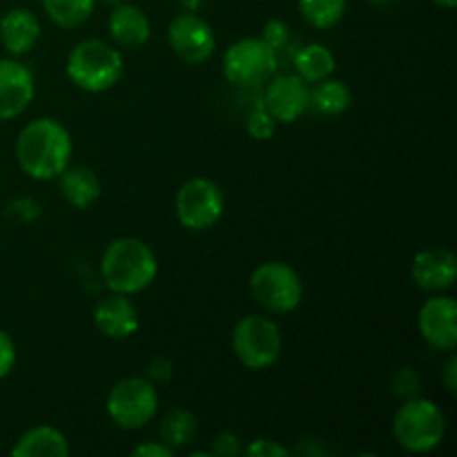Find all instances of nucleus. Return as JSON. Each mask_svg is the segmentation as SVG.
Instances as JSON below:
<instances>
[{
  "label": "nucleus",
  "mask_w": 457,
  "mask_h": 457,
  "mask_svg": "<svg viewBox=\"0 0 457 457\" xmlns=\"http://www.w3.org/2000/svg\"><path fill=\"white\" fill-rule=\"evenodd\" d=\"M393 436L409 453H428L437 449L446 436L445 411L427 397H411L393 418Z\"/></svg>",
  "instance_id": "4"
},
{
  "label": "nucleus",
  "mask_w": 457,
  "mask_h": 457,
  "mask_svg": "<svg viewBox=\"0 0 457 457\" xmlns=\"http://www.w3.org/2000/svg\"><path fill=\"white\" fill-rule=\"evenodd\" d=\"M250 293L263 311L286 315L303 302V281L288 263L266 262L250 275Z\"/></svg>",
  "instance_id": "6"
},
{
  "label": "nucleus",
  "mask_w": 457,
  "mask_h": 457,
  "mask_svg": "<svg viewBox=\"0 0 457 457\" xmlns=\"http://www.w3.org/2000/svg\"><path fill=\"white\" fill-rule=\"evenodd\" d=\"M212 453L219 457H237L244 453V446L237 433L232 431H221L214 436L212 440Z\"/></svg>",
  "instance_id": "28"
},
{
  "label": "nucleus",
  "mask_w": 457,
  "mask_h": 457,
  "mask_svg": "<svg viewBox=\"0 0 457 457\" xmlns=\"http://www.w3.org/2000/svg\"><path fill=\"white\" fill-rule=\"evenodd\" d=\"M433 3L440 4V7H445V9H453L457 4V0H433Z\"/></svg>",
  "instance_id": "36"
},
{
  "label": "nucleus",
  "mask_w": 457,
  "mask_h": 457,
  "mask_svg": "<svg viewBox=\"0 0 457 457\" xmlns=\"http://www.w3.org/2000/svg\"><path fill=\"white\" fill-rule=\"evenodd\" d=\"M70 440L58 428L40 424L22 433L13 445V457H67L70 455Z\"/></svg>",
  "instance_id": "19"
},
{
  "label": "nucleus",
  "mask_w": 457,
  "mask_h": 457,
  "mask_svg": "<svg viewBox=\"0 0 457 457\" xmlns=\"http://www.w3.org/2000/svg\"><path fill=\"white\" fill-rule=\"evenodd\" d=\"M134 457H172L174 449L168 446L165 442H145V445H138L132 449Z\"/></svg>",
  "instance_id": "32"
},
{
  "label": "nucleus",
  "mask_w": 457,
  "mask_h": 457,
  "mask_svg": "<svg viewBox=\"0 0 457 457\" xmlns=\"http://www.w3.org/2000/svg\"><path fill=\"white\" fill-rule=\"evenodd\" d=\"M12 208H13V212L21 214L22 219L38 217V204H36L34 199H18Z\"/></svg>",
  "instance_id": "34"
},
{
  "label": "nucleus",
  "mask_w": 457,
  "mask_h": 457,
  "mask_svg": "<svg viewBox=\"0 0 457 457\" xmlns=\"http://www.w3.org/2000/svg\"><path fill=\"white\" fill-rule=\"evenodd\" d=\"M40 38V21L25 7H13L0 18V43L9 56L29 54Z\"/></svg>",
  "instance_id": "16"
},
{
  "label": "nucleus",
  "mask_w": 457,
  "mask_h": 457,
  "mask_svg": "<svg viewBox=\"0 0 457 457\" xmlns=\"http://www.w3.org/2000/svg\"><path fill=\"white\" fill-rule=\"evenodd\" d=\"M94 326L110 339H128L138 330V311L128 295L112 293L94 308Z\"/></svg>",
  "instance_id": "15"
},
{
  "label": "nucleus",
  "mask_w": 457,
  "mask_h": 457,
  "mask_svg": "<svg viewBox=\"0 0 457 457\" xmlns=\"http://www.w3.org/2000/svg\"><path fill=\"white\" fill-rule=\"evenodd\" d=\"M36 80L29 67L18 58H0V120H12L29 107Z\"/></svg>",
  "instance_id": "13"
},
{
  "label": "nucleus",
  "mask_w": 457,
  "mask_h": 457,
  "mask_svg": "<svg viewBox=\"0 0 457 457\" xmlns=\"http://www.w3.org/2000/svg\"><path fill=\"white\" fill-rule=\"evenodd\" d=\"M413 284L424 293H445L457 279V259L446 248H428L415 254L411 268Z\"/></svg>",
  "instance_id": "14"
},
{
  "label": "nucleus",
  "mask_w": 457,
  "mask_h": 457,
  "mask_svg": "<svg viewBox=\"0 0 457 457\" xmlns=\"http://www.w3.org/2000/svg\"><path fill=\"white\" fill-rule=\"evenodd\" d=\"M232 351L250 370H266L275 364L284 351L281 330L270 317L248 315L232 328Z\"/></svg>",
  "instance_id": "5"
},
{
  "label": "nucleus",
  "mask_w": 457,
  "mask_h": 457,
  "mask_svg": "<svg viewBox=\"0 0 457 457\" xmlns=\"http://www.w3.org/2000/svg\"><path fill=\"white\" fill-rule=\"evenodd\" d=\"M418 330L424 342L442 353L455 351L457 346V302L453 297L437 293L428 297L418 312Z\"/></svg>",
  "instance_id": "11"
},
{
  "label": "nucleus",
  "mask_w": 457,
  "mask_h": 457,
  "mask_svg": "<svg viewBox=\"0 0 457 457\" xmlns=\"http://www.w3.org/2000/svg\"><path fill=\"white\" fill-rule=\"evenodd\" d=\"M262 38L266 40L275 52H279V49H284L290 40L288 22L279 21V18H272V21H268L266 25H263Z\"/></svg>",
  "instance_id": "27"
},
{
  "label": "nucleus",
  "mask_w": 457,
  "mask_h": 457,
  "mask_svg": "<svg viewBox=\"0 0 457 457\" xmlns=\"http://www.w3.org/2000/svg\"><path fill=\"white\" fill-rule=\"evenodd\" d=\"M370 3L373 4H393V3H397V0H370Z\"/></svg>",
  "instance_id": "39"
},
{
  "label": "nucleus",
  "mask_w": 457,
  "mask_h": 457,
  "mask_svg": "<svg viewBox=\"0 0 457 457\" xmlns=\"http://www.w3.org/2000/svg\"><path fill=\"white\" fill-rule=\"evenodd\" d=\"M107 29H110V36L116 47L125 49L141 47V45H145L150 40L152 34L150 18L145 16V12L141 7H137V4L125 3V0L112 7Z\"/></svg>",
  "instance_id": "17"
},
{
  "label": "nucleus",
  "mask_w": 457,
  "mask_h": 457,
  "mask_svg": "<svg viewBox=\"0 0 457 457\" xmlns=\"http://www.w3.org/2000/svg\"><path fill=\"white\" fill-rule=\"evenodd\" d=\"M277 52L262 36L235 40L221 61L223 76L237 87H259L268 83L277 74Z\"/></svg>",
  "instance_id": "7"
},
{
  "label": "nucleus",
  "mask_w": 457,
  "mask_h": 457,
  "mask_svg": "<svg viewBox=\"0 0 457 457\" xmlns=\"http://www.w3.org/2000/svg\"><path fill=\"white\" fill-rule=\"evenodd\" d=\"M107 415L123 431H138L154 420L159 411V391L147 378H125L107 395Z\"/></svg>",
  "instance_id": "8"
},
{
  "label": "nucleus",
  "mask_w": 457,
  "mask_h": 457,
  "mask_svg": "<svg viewBox=\"0 0 457 457\" xmlns=\"http://www.w3.org/2000/svg\"><path fill=\"white\" fill-rule=\"evenodd\" d=\"M353 92L344 80L328 79L312 83L311 87V105L308 110L317 112L320 116H339L351 107Z\"/></svg>",
  "instance_id": "20"
},
{
  "label": "nucleus",
  "mask_w": 457,
  "mask_h": 457,
  "mask_svg": "<svg viewBox=\"0 0 457 457\" xmlns=\"http://www.w3.org/2000/svg\"><path fill=\"white\" fill-rule=\"evenodd\" d=\"M74 143L70 129L56 119H34L16 138V161L34 181H52L70 165Z\"/></svg>",
  "instance_id": "1"
},
{
  "label": "nucleus",
  "mask_w": 457,
  "mask_h": 457,
  "mask_svg": "<svg viewBox=\"0 0 457 457\" xmlns=\"http://www.w3.org/2000/svg\"><path fill=\"white\" fill-rule=\"evenodd\" d=\"M337 61L335 54L326 45L311 43L302 47L295 56V74L306 83H320V80L333 76Z\"/></svg>",
  "instance_id": "21"
},
{
  "label": "nucleus",
  "mask_w": 457,
  "mask_h": 457,
  "mask_svg": "<svg viewBox=\"0 0 457 457\" xmlns=\"http://www.w3.org/2000/svg\"><path fill=\"white\" fill-rule=\"evenodd\" d=\"M196 437V418L186 409H172L161 422V440L172 449L190 445Z\"/></svg>",
  "instance_id": "24"
},
{
  "label": "nucleus",
  "mask_w": 457,
  "mask_h": 457,
  "mask_svg": "<svg viewBox=\"0 0 457 457\" xmlns=\"http://www.w3.org/2000/svg\"><path fill=\"white\" fill-rule=\"evenodd\" d=\"M58 183H61L62 199L79 210L89 208L101 199V179L87 165H67L58 174Z\"/></svg>",
  "instance_id": "18"
},
{
  "label": "nucleus",
  "mask_w": 457,
  "mask_h": 457,
  "mask_svg": "<svg viewBox=\"0 0 457 457\" xmlns=\"http://www.w3.org/2000/svg\"><path fill=\"white\" fill-rule=\"evenodd\" d=\"M159 275L156 254L145 241L137 237H119L105 248L101 257V277L112 293H143Z\"/></svg>",
  "instance_id": "2"
},
{
  "label": "nucleus",
  "mask_w": 457,
  "mask_h": 457,
  "mask_svg": "<svg viewBox=\"0 0 457 457\" xmlns=\"http://www.w3.org/2000/svg\"><path fill=\"white\" fill-rule=\"evenodd\" d=\"M226 210L223 192L212 179L195 177L183 183L174 199V212L186 230L204 232L217 226Z\"/></svg>",
  "instance_id": "9"
},
{
  "label": "nucleus",
  "mask_w": 457,
  "mask_h": 457,
  "mask_svg": "<svg viewBox=\"0 0 457 457\" xmlns=\"http://www.w3.org/2000/svg\"><path fill=\"white\" fill-rule=\"evenodd\" d=\"M49 21L62 29H76L92 18L96 0H43Z\"/></svg>",
  "instance_id": "22"
},
{
  "label": "nucleus",
  "mask_w": 457,
  "mask_h": 457,
  "mask_svg": "<svg viewBox=\"0 0 457 457\" xmlns=\"http://www.w3.org/2000/svg\"><path fill=\"white\" fill-rule=\"evenodd\" d=\"M244 453L248 457H288L290 451L286 446H281L279 442L259 437V440H253L245 446Z\"/></svg>",
  "instance_id": "29"
},
{
  "label": "nucleus",
  "mask_w": 457,
  "mask_h": 457,
  "mask_svg": "<svg viewBox=\"0 0 457 457\" xmlns=\"http://www.w3.org/2000/svg\"><path fill=\"white\" fill-rule=\"evenodd\" d=\"M245 129L253 138L257 141H268V138L275 137L277 129V120L272 119L270 112L263 107V103H259L253 112L248 114V120H245Z\"/></svg>",
  "instance_id": "25"
},
{
  "label": "nucleus",
  "mask_w": 457,
  "mask_h": 457,
  "mask_svg": "<svg viewBox=\"0 0 457 457\" xmlns=\"http://www.w3.org/2000/svg\"><path fill=\"white\" fill-rule=\"evenodd\" d=\"M262 103L277 123H297L311 105V87L297 74L272 76L266 85Z\"/></svg>",
  "instance_id": "12"
},
{
  "label": "nucleus",
  "mask_w": 457,
  "mask_h": 457,
  "mask_svg": "<svg viewBox=\"0 0 457 457\" xmlns=\"http://www.w3.org/2000/svg\"><path fill=\"white\" fill-rule=\"evenodd\" d=\"M168 43L172 52L187 65H201L210 61L217 49V36L208 21L199 13L183 12L168 25Z\"/></svg>",
  "instance_id": "10"
},
{
  "label": "nucleus",
  "mask_w": 457,
  "mask_h": 457,
  "mask_svg": "<svg viewBox=\"0 0 457 457\" xmlns=\"http://www.w3.org/2000/svg\"><path fill=\"white\" fill-rule=\"evenodd\" d=\"M299 13L315 29H333L346 13V0H297Z\"/></svg>",
  "instance_id": "23"
},
{
  "label": "nucleus",
  "mask_w": 457,
  "mask_h": 457,
  "mask_svg": "<svg viewBox=\"0 0 457 457\" xmlns=\"http://www.w3.org/2000/svg\"><path fill=\"white\" fill-rule=\"evenodd\" d=\"M420 386H422V379L415 373L411 366L395 370L391 378V391L393 395H397L400 400H411V397H418Z\"/></svg>",
  "instance_id": "26"
},
{
  "label": "nucleus",
  "mask_w": 457,
  "mask_h": 457,
  "mask_svg": "<svg viewBox=\"0 0 457 457\" xmlns=\"http://www.w3.org/2000/svg\"><path fill=\"white\" fill-rule=\"evenodd\" d=\"M174 375V364L168 357H154L147 366V379L152 384H168Z\"/></svg>",
  "instance_id": "31"
},
{
  "label": "nucleus",
  "mask_w": 457,
  "mask_h": 457,
  "mask_svg": "<svg viewBox=\"0 0 457 457\" xmlns=\"http://www.w3.org/2000/svg\"><path fill=\"white\" fill-rule=\"evenodd\" d=\"M205 3H208V0H179L183 12H192V13H199L201 9L205 7Z\"/></svg>",
  "instance_id": "35"
},
{
  "label": "nucleus",
  "mask_w": 457,
  "mask_h": 457,
  "mask_svg": "<svg viewBox=\"0 0 457 457\" xmlns=\"http://www.w3.org/2000/svg\"><path fill=\"white\" fill-rule=\"evenodd\" d=\"M210 453H208V451H192V453H190V457H208Z\"/></svg>",
  "instance_id": "38"
},
{
  "label": "nucleus",
  "mask_w": 457,
  "mask_h": 457,
  "mask_svg": "<svg viewBox=\"0 0 457 457\" xmlns=\"http://www.w3.org/2000/svg\"><path fill=\"white\" fill-rule=\"evenodd\" d=\"M96 3H101V4H107V7H114V4L123 3V0H96Z\"/></svg>",
  "instance_id": "37"
},
{
  "label": "nucleus",
  "mask_w": 457,
  "mask_h": 457,
  "mask_svg": "<svg viewBox=\"0 0 457 457\" xmlns=\"http://www.w3.org/2000/svg\"><path fill=\"white\" fill-rule=\"evenodd\" d=\"M16 357L18 353L12 335L4 333V330L0 328V379H4L12 373L13 366H16Z\"/></svg>",
  "instance_id": "30"
},
{
  "label": "nucleus",
  "mask_w": 457,
  "mask_h": 457,
  "mask_svg": "<svg viewBox=\"0 0 457 457\" xmlns=\"http://www.w3.org/2000/svg\"><path fill=\"white\" fill-rule=\"evenodd\" d=\"M65 71L67 79L83 92H107L123 79V54L116 45L101 38L80 40L67 56Z\"/></svg>",
  "instance_id": "3"
},
{
  "label": "nucleus",
  "mask_w": 457,
  "mask_h": 457,
  "mask_svg": "<svg viewBox=\"0 0 457 457\" xmlns=\"http://www.w3.org/2000/svg\"><path fill=\"white\" fill-rule=\"evenodd\" d=\"M442 379H445L446 391H449L451 395H455V391H457V360H455L453 351H451L449 357H446L445 369H442Z\"/></svg>",
  "instance_id": "33"
}]
</instances>
